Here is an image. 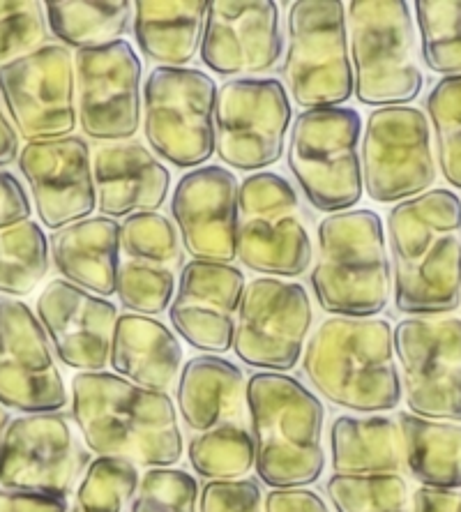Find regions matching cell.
<instances>
[{"instance_id": "1", "label": "cell", "mask_w": 461, "mask_h": 512, "mask_svg": "<svg viewBox=\"0 0 461 512\" xmlns=\"http://www.w3.org/2000/svg\"><path fill=\"white\" fill-rule=\"evenodd\" d=\"M72 418L90 453L164 469L183 457L176 402L113 372H79L72 379Z\"/></svg>"}, {"instance_id": "2", "label": "cell", "mask_w": 461, "mask_h": 512, "mask_svg": "<svg viewBox=\"0 0 461 512\" xmlns=\"http://www.w3.org/2000/svg\"><path fill=\"white\" fill-rule=\"evenodd\" d=\"M395 307L404 314H452L461 305V199L429 190L388 213Z\"/></svg>"}, {"instance_id": "3", "label": "cell", "mask_w": 461, "mask_h": 512, "mask_svg": "<svg viewBox=\"0 0 461 512\" xmlns=\"http://www.w3.org/2000/svg\"><path fill=\"white\" fill-rule=\"evenodd\" d=\"M302 372L326 402L369 416L402 404L395 328L385 319L330 316L305 344Z\"/></svg>"}, {"instance_id": "4", "label": "cell", "mask_w": 461, "mask_h": 512, "mask_svg": "<svg viewBox=\"0 0 461 512\" xmlns=\"http://www.w3.org/2000/svg\"><path fill=\"white\" fill-rule=\"evenodd\" d=\"M247 411L261 483L298 489L323 476L326 409L314 390L291 374L256 372L247 379Z\"/></svg>"}, {"instance_id": "5", "label": "cell", "mask_w": 461, "mask_h": 512, "mask_svg": "<svg viewBox=\"0 0 461 512\" xmlns=\"http://www.w3.org/2000/svg\"><path fill=\"white\" fill-rule=\"evenodd\" d=\"M383 220L369 208L323 217L309 284L323 310L372 319L390 303L392 268Z\"/></svg>"}, {"instance_id": "6", "label": "cell", "mask_w": 461, "mask_h": 512, "mask_svg": "<svg viewBox=\"0 0 461 512\" xmlns=\"http://www.w3.org/2000/svg\"><path fill=\"white\" fill-rule=\"evenodd\" d=\"M353 95L365 107H408L425 74L415 56V28L406 0H353L346 5Z\"/></svg>"}, {"instance_id": "7", "label": "cell", "mask_w": 461, "mask_h": 512, "mask_svg": "<svg viewBox=\"0 0 461 512\" xmlns=\"http://www.w3.org/2000/svg\"><path fill=\"white\" fill-rule=\"evenodd\" d=\"M362 118L355 109L302 111L291 125L289 169L309 206L335 215L360 201Z\"/></svg>"}, {"instance_id": "8", "label": "cell", "mask_w": 461, "mask_h": 512, "mask_svg": "<svg viewBox=\"0 0 461 512\" xmlns=\"http://www.w3.org/2000/svg\"><path fill=\"white\" fill-rule=\"evenodd\" d=\"M236 259L252 273L279 280L312 266L314 243L298 192L279 173H252L240 183Z\"/></svg>"}, {"instance_id": "9", "label": "cell", "mask_w": 461, "mask_h": 512, "mask_svg": "<svg viewBox=\"0 0 461 512\" xmlns=\"http://www.w3.org/2000/svg\"><path fill=\"white\" fill-rule=\"evenodd\" d=\"M219 86L194 67H155L143 84V132L150 148L178 169H199L215 153Z\"/></svg>"}, {"instance_id": "10", "label": "cell", "mask_w": 461, "mask_h": 512, "mask_svg": "<svg viewBox=\"0 0 461 512\" xmlns=\"http://www.w3.org/2000/svg\"><path fill=\"white\" fill-rule=\"evenodd\" d=\"M286 84L302 111L342 107L353 95L346 5L298 0L289 10Z\"/></svg>"}, {"instance_id": "11", "label": "cell", "mask_w": 461, "mask_h": 512, "mask_svg": "<svg viewBox=\"0 0 461 512\" xmlns=\"http://www.w3.org/2000/svg\"><path fill=\"white\" fill-rule=\"evenodd\" d=\"M402 393L420 418L461 423V319L455 314L408 316L395 328Z\"/></svg>"}, {"instance_id": "12", "label": "cell", "mask_w": 461, "mask_h": 512, "mask_svg": "<svg viewBox=\"0 0 461 512\" xmlns=\"http://www.w3.org/2000/svg\"><path fill=\"white\" fill-rule=\"evenodd\" d=\"M293 107L279 79L247 77L219 86L215 153L231 169L268 171L284 155Z\"/></svg>"}, {"instance_id": "13", "label": "cell", "mask_w": 461, "mask_h": 512, "mask_svg": "<svg viewBox=\"0 0 461 512\" xmlns=\"http://www.w3.org/2000/svg\"><path fill=\"white\" fill-rule=\"evenodd\" d=\"M362 185L376 203H402L432 190L438 167L432 125L418 107H381L362 132Z\"/></svg>"}, {"instance_id": "14", "label": "cell", "mask_w": 461, "mask_h": 512, "mask_svg": "<svg viewBox=\"0 0 461 512\" xmlns=\"http://www.w3.org/2000/svg\"><path fill=\"white\" fill-rule=\"evenodd\" d=\"M0 97L21 139L35 143L72 137L79 125V107L70 49L42 44L0 67Z\"/></svg>"}, {"instance_id": "15", "label": "cell", "mask_w": 461, "mask_h": 512, "mask_svg": "<svg viewBox=\"0 0 461 512\" xmlns=\"http://www.w3.org/2000/svg\"><path fill=\"white\" fill-rule=\"evenodd\" d=\"M312 323L314 310L305 286L256 277L240 303L233 351L256 370L289 374L300 363Z\"/></svg>"}, {"instance_id": "16", "label": "cell", "mask_w": 461, "mask_h": 512, "mask_svg": "<svg viewBox=\"0 0 461 512\" xmlns=\"http://www.w3.org/2000/svg\"><path fill=\"white\" fill-rule=\"evenodd\" d=\"M88 455L63 413L12 418L0 436V487L54 496L77 492Z\"/></svg>"}, {"instance_id": "17", "label": "cell", "mask_w": 461, "mask_h": 512, "mask_svg": "<svg viewBox=\"0 0 461 512\" xmlns=\"http://www.w3.org/2000/svg\"><path fill=\"white\" fill-rule=\"evenodd\" d=\"M79 123L88 139L132 141L143 118V65L127 40L74 54Z\"/></svg>"}, {"instance_id": "18", "label": "cell", "mask_w": 461, "mask_h": 512, "mask_svg": "<svg viewBox=\"0 0 461 512\" xmlns=\"http://www.w3.org/2000/svg\"><path fill=\"white\" fill-rule=\"evenodd\" d=\"M70 404L47 330L19 298L0 296V406L30 413H60Z\"/></svg>"}, {"instance_id": "19", "label": "cell", "mask_w": 461, "mask_h": 512, "mask_svg": "<svg viewBox=\"0 0 461 512\" xmlns=\"http://www.w3.org/2000/svg\"><path fill=\"white\" fill-rule=\"evenodd\" d=\"M37 217L44 227L60 231L88 220L97 208L93 153L81 137L26 143L17 157Z\"/></svg>"}, {"instance_id": "20", "label": "cell", "mask_w": 461, "mask_h": 512, "mask_svg": "<svg viewBox=\"0 0 461 512\" xmlns=\"http://www.w3.org/2000/svg\"><path fill=\"white\" fill-rule=\"evenodd\" d=\"M245 289V273L233 263L192 259L180 270L176 296L169 307L171 326L194 349L222 356L233 349Z\"/></svg>"}, {"instance_id": "21", "label": "cell", "mask_w": 461, "mask_h": 512, "mask_svg": "<svg viewBox=\"0 0 461 512\" xmlns=\"http://www.w3.org/2000/svg\"><path fill=\"white\" fill-rule=\"evenodd\" d=\"M284 51L279 7L272 0L208 3L201 37V60L219 77L247 79L279 63Z\"/></svg>"}, {"instance_id": "22", "label": "cell", "mask_w": 461, "mask_h": 512, "mask_svg": "<svg viewBox=\"0 0 461 512\" xmlns=\"http://www.w3.org/2000/svg\"><path fill=\"white\" fill-rule=\"evenodd\" d=\"M240 183L231 169L208 164L187 171L171 199L183 250L196 261L231 263L236 259Z\"/></svg>"}, {"instance_id": "23", "label": "cell", "mask_w": 461, "mask_h": 512, "mask_svg": "<svg viewBox=\"0 0 461 512\" xmlns=\"http://www.w3.org/2000/svg\"><path fill=\"white\" fill-rule=\"evenodd\" d=\"M35 314L60 363L79 372H104L120 316L109 298L51 280L37 298Z\"/></svg>"}, {"instance_id": "24", "label": "cell", "mask_w": 461, "mask_h": 512, "mask_svg": "<svg viewBox=\"0 0 461 512\" xmlns=\"http://www.w3.org/2000/svg\"><path fill=\"white\" fill-rule=\"evenodd\" d=\"M97 208L104 217L160 213L171 190V171L143 143L120 141L95 150Z\"/></svg>"}, {"instance_id": "25", "label": "cell", "mask_w": 461, "mask_h": 512, "mask_svg": "<svg viewBox=\"0 0 461 512\" xmlns=\"http://www.w3.org/2000/svg\"><path fill=\"white\" fill-rule=\"evenodd\" d=\"M176 409L192 434L247 425L245 372L222 356L190 358L178 376Z\"/></svg>"}, {"instance_id": "26", "label": "cell", "mask_w": 461, "mask_h": 512, "mask_svg": "<svg viewBox=\"0 0 461 512\" xmlns=\"http://www.w3.org/2000/svg\"><path fill=\"white\" fill-rule=\"evenodd\" d=\"M109 365L136 386L169 393L183 370V344L155 316L120 314L113 330Z\"/></svg>"}, {"instance_id": "27", "label": "cell", "mask_w": 461, "mask_h": 512, "mask_svg": "<svg viewBox=\"0 0 461 512\" xmlns=\"http://www.w3.org/2000/svg\"><path fill=\"white\" fill-rule=\"evenodd\" d=\"M51 261L65 282L95 296H116L120 268V224L109 217L67 224L49 240Z\"/></svg>"}, {"instance_id": "28", "label": "cell", "mask_w": 461, "mask_h": 512, "mask_svg": "<svg viewBox=\"0 0 461 512\" xmlns=\"http://www.w3.org/2000/svg\"><path fill=\"white\" fill-rule=\"evenodd\" d=\"M330 464L337 476L402 473L404 448L397 418L346 413L330 425Z\"/></svg>"}, {"instance_id": "29", "label": "cell", "mask_w": 461, "mask_h": 512, "mask_svg": "<svg viewBox=\"0 0 461 512\" xmlns=\"http://www.w3.org/2000/svg\"><path fill=\"white\" fill-rule=\"evenodd\" d=\"M206 0H141L134 3V37L157 67H185L199 54Z\"/></svg>"}, {"instance_id": "30", "label": "cell", "mask_w": 461, "mask_h": 512, "mask_svg": "<svg viewBox=\"0 0 461 512\" xmlns=\"http://www.w3.org/2000/svg\"><path fill=\"white\" fill-rule=\"evenodd\" d=\"M404 466L422 487L461 489V423L397 413Z\"/></svg>"}, {"instance_id": "31", "label": "cell", "mask_w": 461, "mask_h": 512, "mask_svg": "<svg viewBox=\"0 0 461 512\" xmlns=\"http://www.w3.org/2000/svg\"><path fill=\"white\" fill-rule=\"evenodd\" d=\"M134 19V5L127 0L113 3H47L49 33L63 47L95 49L123 40Z\"/></svg>"}, {"instance_id": "32", "label": "cell", "mask_w": 461, "mask_h": 512, "mask_svg": "<svg viewBox=\"0 0 461 512\" xmlns=\"http://www.w3.org/2000/svg\"><path fill=\"white\" fill-rule=\"evenodd\" d=\"M51 266V247L40 224L28 220L0 231V296H30Z\"/></svg>"}, {"instance_id": "33", "label": "cell", "mask_w": 461, "mask_h": 512, "mask_svg": "<svg viewBox=\"0 0 461 512\" xmlns=\"http://www.w3.org/2000/svg\"><path fill=\"white\" fill-rule=\"evenodd\" d=\"M187 457L196 476L206 480H240L256 466V448L247 425L219 427L194 434Z\"/></svg>"}, {"instance_id": "34", "label": "cell", "mask_w": 461, "mask_h": 512, "mask_svg": "<svg viewBox=\"0 0 461 512\" xmlns=\"http://www.w3.org/2000/svg\"><path fill=\"white\" fill-rule=\"evenodd\" d=\"M420 54L429 70L461 77V0H418Z\"/></svg>"}, {"instance_id": "35", "label": "cell", "mask_w": 461, "mask_h": 512, "mask_svg": "<svg viewBox=\"0 0 461 512\" xmlns=\"http://www.w3.org/2000/svg\"><path fill=\"white\" fill-rule=\"evenodd\" d=\"M139 483V466L116 457H97L83 473L70 512H132Z\"/></svg>"}, {"instance_id": "36", "label": "cell", "mask_w": 461, "mask_h": 512, "mask_svg": "<svg viewBox=\"0 0 461 512\" xmlns=\"http://www.w3.org/2000/svg\"><path fill=\"white\" fill-rule=\"evenodd\" d=\"M326 494L337 512H411V489L402 473L337 476L332 473Z\"/></svg>"}, {"instance_id": "37", "label": "cell", "mask_w": 461, "mask_h": 512, "mask_svg": "<svg viewBox=\"0 0 461 512\" xmlns=\"http://www.w3.org/2000/svg\"><path fill=\"white\" fill-rule=\"evenodd\" d=\"M120 254L130 261L153 263L169 270L183 268L178 229L162 213H136L120 224Z\"/></svg>"}, {"instance_id": "38", "label": "cell", "mask_w": 461, "mask_h": 512, "mask_svg": "<svg viewBox=\"0 0 461 512\" xmlns=\"http://www.w3.org/2000/svg\"><path fill=\"white\" fill-rule=\"evenodd\" d=\"M429 125H434L436 162L443 178L461 190V77H443L427 95Z\"/></svg>"}, {"instance_id": "39", "label": "cell", "mask_w": 461, "mask_h": 512, "mask_svg": "<svg viewBox=\"0 0 461 512\" xmlns=\"http://www.w3.org/2000/svg\"><path fill=\"white\" fill-rule=\"evenodd\" d=\"M116 296L132 314L160 316L169 312L176 296V270L123 259L118 268Z\"/></svg>"}, {"instance_id": "40", "label": "cell", "mask_w": 461, "mask_h": 512, "mask_svg": "<svg viewBox=\"0 0 461 512\" xmlns=\"http://www.w3.org/2000/svg\"><path fill=\"white\" fill-rule=\"evenodd\" d=\"M199 483L176 466L148 469L141 476L132 512H199Z\"/></svg>"}, {"instance_id": "41", "label": "cell", "mask_w": 461, "mask_h": 512, "mask_svg": "<svg viewBox=\"0 0 461 512\" xmlns=\"http://www.w3.org/2000/svg\"><path fill=\"white\" fill-rule=\"evenodd\" d=\"M47 14L37 0H0V67L47 42Z\"/></svg>"}, {"instance_id": "42", "label": "cell", "mask_w": 461, "mask_h": 512, "mask_svg": "<svg viewBox=\"0 0 461 512\" xmlns=\"http://www.w3.org/2000/svg\"><path fill=\"white\" fill-rule=\"evenodd\" d=\"M199 512H266V496L254 478L208 480L199 494Z\"/></svg>"}, {"instance_id": "43", "label": "cell", "mask_w": 461, "mask_h": 512, "mask_svg": "<svg viewBox=\"0 0 461 512\" xmlns=\"http://www.w3.org/2000/svg\"><path fill=\"white\" fill-rule=\"evenodd\" d=\"M33 215L26 187L10 171L0 169V231L24 224Z\"/></svg>"}, {"instance_id": "44", "label": "cell", "mask_w": 461, "mask_h": 512, "mask_svg": "<svg viewBox=\"0 0 461 512\" xmlns=\"http://www.w3.org/2000/svg\"><path fill=\"white\" fill-rule=\"evenodd\" d=\"M266 512H330L321 494L309 487L272 489L266 496Z\"/></svg>"}, {"instance_id": "45", "label": "cell", "mask_w": 461, "mask_h": 512, "mask_svg": "<svg viewBox=\"0 0 461 512\" xmlns=\"http://www.w3.org/2000/svg\"><path fill=\"white\" fill-rule=\"evenodd\" d=\"M0 512H70V508L67 501L54 496L0 489Z\"/></svg>"}, {"instance_id": "46", "label": "cell", "mask_w": 461, "mask_h": 512, "mask_svg": "<svg viewBox=\"0 0 461 512\" xmlns=\"http://www.w3.org/2000/svg\"><path fill=\"white\" fill-rule=\"evenodd\" d=\"M411 512H461V489H415Z\"/></svg>"}, {"instance_id": "47", "label": "cell", "mask_w": 461, "mask_h": 512, "mask_svg": "<svg viewBox=\"0 0 461 512\" xmlns=\"http://www.w3.org/2000/svg\"><path fill=\"white\" fill-rule=\"evenodd\" d=\"M19 153V134L10 123V118L5 116L3 104H0V167L17 160Z\"/></svg>"}, {"instance_id": "48", "label": "cell", "mask_w": 461, "mask_h": 512, "mask_svg": "<svg viewBox=\"0 0 461 512\" xmlns=\"http://www.w3.org/2000/svg\"><path fill=\"white\" fill-rule=\"evenodd\" d=\"M10 413H7V409H3V406H0V436L5 434V429H7V425H10Z\"/></svg>"}]
</instances>
